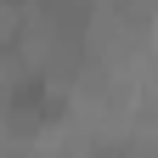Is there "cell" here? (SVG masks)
<instances>
[{
  "mask_svg": "<svg viewBox=\"0 0 158 158\" xmlns=\"http://www.w3.org/2000/svg\"><path fill=\"white\" fill-rule=\"evenodd\" d=\"M0 113H6V130L11 135H40L45 124H56L62 118V96H56V79L51 73H23V79H11V90H6V102H0Z\"/></svg>",
  "mask_w": 158,
  "mask_h": 158,
  "instance_id": "obj_1",
  "label": "cell"
},
{
  "mask_svg": "<svg viewBox=\"0 0 158 158\" xmlns=\"http://www.w3.org/2000/svg\"><path fill=\"white\" fill-rule=\"evenodd\" d=\"M0 6H6V11H23V6H34V0H0Z\"/></svg>",
  "mask_w": 158,
  "mask_h": 158,
  "instance_id": "obj_2",
  "label": "cell"
}]
</instances>
